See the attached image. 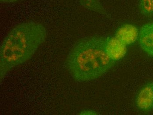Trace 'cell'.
Listing matches in <instances>:
<instances>
[{"mask_svg":"<svg viewBox=\"0 0 153 115\" xmlns=\"http://www.w3.org/2000/svg\"><path fill=\"white\" fill-rule=\"evenodd\" d=\"M47 35L45 27L36 21L21 23L9 32L0 47L1 82L11 70L32 57Z\"/></svg>","mask_w":153,"mask_h":115,"instance_id":"1","label":"cell"},{"mask_svg":"<svg viewBox=\"0 0 153 115\" xmlns=\"http://www.w3.org/2000/svg\"><path fill=\"white\" fill-rule=\"evenodd\" d=\"M106 50V38L92 36L84 38L73 46L66 59V66L78 82L92 81L106 73L115 64Z\"/></svg>","mask_w":153,"mask_h":115,"instance_id":"2","label":"cell"},{"mask_svg":"<svg viewBox=\"0 0 153 115\" xmlns=\"http://www.w3.org/2000/svg\"><path fill=\"white\" fill-rule=\"evenodd\" d=\"M135 102L138 109L142 113L153 111V82L146 83L140 89Z\"/></svg>","mask_w":153,"mask_h":115,"instance_id":"3","label":"cell"},{"mask_svg":"<svg viewBox=\"0 0 153 115\" xmlns=\"http://www.w3.org/2000/svg\"><path fill=\"white\" fill-rule=\"evenodd\" d=\"M139 45L147 55L153 57V22L144 24L139 31Z\"/></svg>","mask_w":153,"mask_h":115,"instance_id":"4","label":"cell"},{"mask_svg":"<svg viewBox=\"0 0 153 115\" xmlns=\"http://www.w3.org/2000/svg\"><path fill=\"white\" fill-rule=\"evenodd\" d=\"M106 50L108 56L116 61L123 59L127 52V46L115 36L106 38Z\"/></svg>","mask_w":153,"mask_h":115,"instance_id":"5","label":"cell"},{"mask_svg":"<svg viewBox=\"0 0 153 115\" xmlns=\"http://www.w3.org/2000/svg\"><path fill=\"white\" fill-rule=\"evenodd\" d=\"M139 31L137 27L131 24L122 25L117 31L115 37L126 46L135 43L138 39Z\"/></svg>","mask_w":153,"mask_h":115,"instance_id":"6","label":"cell"},{"mask_svg":"<svg viewBox=\"0 0 153 115\" xmlns=\"http://www.w3.org/2000/svg\"><path fill=\"white\" fill-rule=\"evenodd\" d=\"M82 7L91 11L104 14L105 9L99 0H79Z\"/></svg>","mask_w":153,"mask_h":115,"instance_id":"7","label":"cell"},{"mask_svg":"<svg viewBox=\"0 0 153 115\" xmlns=\"http://www.w3.org/2000/svg\"><path fill=\"white\" fill-rule=\"evenodd\" d=\"M141 13L145 16H153V0H139Z\"/></svg>","mask_w":153,"mask_h":115,"instance_id":"8","label":"cell"},{"mask_svg":"<svg viewBox=\"0 0 153 115\" xmlns=\"http://www.w3.org/2000/svg\"><path fill=\"white\" fill-rule=\"evenodd\" d=\"M81 115H97V113L95 111H90V110H88V111H84L83 112L80 113Z\"/></svg>","mask_w":153,"mask_h":115,"instance_id":"9","label":"cell"},{"mask_svg":"<svg viewBox=\"0 0 153 115\" xmlns=\"http://www.w3.org/2000/svg\"><path fill=\"white\" fill-rule=\"evenodd\" d=\"M20 0H0L1 2L3 3H13L16 2H18Z\"/></svg>","mask_w":153,"mask_h":115,"instance_id":"10","label":"cell"}]
</instances>
